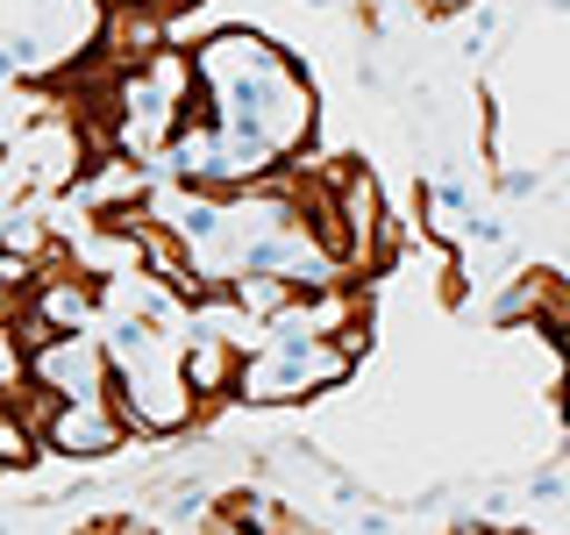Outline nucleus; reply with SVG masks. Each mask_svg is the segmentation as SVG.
<instances>
[{
	"label": "nucleus",
	"mask_w": 570,
	"mask_h": 535,
	"mask_svg": "<svg viewBox=\"0 0 570 535\" xmlns=\"http://www.w3.org/2000/svg\"><path fill=\"white\" fill-rule=\"evenodd\" d=\"M421 214H428V236H435V243H456V236H463V207H450L442 193H428Z\"/></svg>",
	"instance_id": "nucleus-2"
},
{
	"label": "nucleus",
	"mask_w": 570,
	"mask_h": 535,
	"mask_svg": "<svg viewBox=\"0 0 570 535\" xmlns=\"http://www.w3.org/2000/svg\"><path fill=\"white\" fill-rule=\"evenodd\" d=\"M36 450H58V457H107V450H121V421H107L100 400L58 407V415L36 428Z\"/></svg>",
	"instance_id": "nucleus-1"
}]
</instances>
